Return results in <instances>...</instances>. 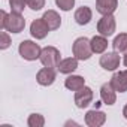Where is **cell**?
<instances>
[{
    "mask_svg": "<svg viewBox=\"0 0 127 127\" xmlns=\"http://www.w3.org/2000/svg\"><path fill=\"white\" fill-rule=\"evenodd\" d=\"M123 61H124V66L127 67V51H124V60Z\"/></svg>",
    "mask_w": 127,
    "mask_h": 127,
    "instance_id": "obj_26",
    "label": "cell"
},
{
    "mask_svg": "<svg viewBox=\"0 0 127 127\" xmlns=\"http://www.w3.org/2000/svg\"><path fill=\"white\" fill-rule=\"evenodd\" d=\"M26 2H27V6L33 11H40L45 6V0H26Z\"/></svg>",
    "mask_w": 127,
    "mask_h": 127,
    "instance_id": "obj_23",
    "label": "cell"
},
{
    "mask_svg": "<svg viewBox=\"0 0 127 127\" xmlns=\"http://www.w3.org/2000/svg\"><path fill=\"white\" fill-rule=\"evenodd\" d=\"M57 69H58L60 73H72L73 70L78 69V58L76 57H69V58L61 60Z\"/></svg>",
    "mask_w": 127,
    "mask_h": 127,
    "instance_id": "obj_15",
    "label": "cell"
},
{
    "mask_svg": "<svg viewBox=\"0 0 127 127\" xmlns=\"http://www.w3.org/2000/svg\"><path fill=\"white\" fill-rule=\"evenodd\" d=\"M72 51H73V55L78 60H88L91 57V54H93L91 43H90V40L87 37H78L73 42Z\"/></svg>",
    "mask_w": 127,
    "mask_h": 127,
    "instance_id": "obj_2",
    "label": "cell"
},
{
    "mask_svg": "<svg viewBox=\"0 0 127 127\" xmlns=\"http://www.w3.org/2000/svg\"><path fill=\"white\" fill-rule=\"evenodd\" d=\"M115 27H117V23H115V18H114L112 14L103 15V17L99 20V23H97V32H99L102 36H105V37L114 34Z\"/></svg>",
    "mask_w": 127,
    "mask_h": 127,
    "instance_id": "obj_4",
    "label": "cell"
},
{
    "mask_svg": "<svg viewBox=\"0 0 127 127\" xmlns=\"http://www.w3.org/2000/svg\"><path fill=\"white\" fill-rule=\"evenodd\" d=\"M24 27H26V20L21 17V14L12 12L11 15H8L5 30L11 32V33H21L24 30Z\"/></svg>",
    "mask_w": 127,
    "mask_h": 127,
    "instance_id": "obj_5",
    "label": "cell"
},
{
    "mask_svg": "<svg viewBox=\"0 0 127 127\" xmlns=\"http://www.w3.org/2000/svg\"><path fill=\"white\" fill-rule=\"evenodd\" d=\"M111 84L115 88V91L126 93L127 91V70L114 73V76L111 78Z\"/></svg>",
    "mask_w": 127,
    "mask_h": 127,
    "instance_id": "obj_10",
    "label": "cell"
},
{
    "mask_svg": "<svg viewBox=\"0 0 127 127\" xmlns=\"http://www.w3.org/2000/svg\"><path fill=\"white\" fill-rule=\"evenodd\" d=\"M40 63L43 64V67H49V69H57L60 64V51L54 46H45L40 52L39 57Z\"/></svg>",
    "mask_w": 127,
    "mask_h": 127,
    "instance_id": "obj_1",
    "label": "cell"
},
{
    "mask_svg": "<svg viewBox=\"0 0 127 127\" xmlns=\"http://www.w3.org/2000/svg\"><path fill=\"white\" fill-rule=\"evenodd\" d=\"M43 21L48 24V27L51 29V30H57L58 27H60V24H61V18H60V15L55 12V11H46L45 14H43Z\"/></svg>",
    "mask_w": 127,
    "mask_h": 127,
    "instance_id": "obj_17",
    "label": "cell"
},
{
    "mask_svg": "<svg viewBox=\"0 0 127 127\" xmlns=\"http://www.w3.org/2000/svg\"><path fill=\"white\" fill-rule=\"evenodd\" d=\"M55 5L61 11H70L75 5V0H55Z\"/></svg>",
    "mask_w": 127,
    "mask_h": 127,
    "instance_id": "obj_22",
    "label": "cell"
},
{
    "mask_svg": "<svg viewBox=\"0 0 127 127\" xmlns=\"http://www.w3.org/2000/svg\"><path fill=\"white\" fill-rule=\"evenodd\" d=\"M91 18H93V12H91V9H90L88 6H81V8H78L76 12H75V21H76L79 26L88 24V23L91 21Z\"/></svg>",
    "mask_w": 127,
    "mask_h": 127,
    "instance_id": "obj_14",
    "label": "cell"
},
{
    "mask_svg": "<svg viewBox=\"0 0 127 127\" xmlns=\"http://www.w3.org/2000/svg\"><path fill=\"white\" fill-rule=\"evenodd\" d=\"M118 6V0H96V9L102 15L114 14Z\"/></svg>",
    "mask_w": 127,
    "mask_h": 127,
    "instance_id": "obj_13",
    "label": "cell"
},
{
    "mask_svg": "<svg viewBox=\"0 0 127 127\" xmlns=\"http://www.w3.org/2000/svg\"><path fill=\"white\" fill-rule=\"evenodd\" d=\"M105 121H106V115L102 111L93 109V111H88L85 114V123L90 127H100L105 124Z\"/></svg>",
    "mask_w": 127,
    "mask_h": 127,
    "instance_id": "obj_9",
    "label": "cell"
},
{
    "mask_svg": "<svg viewBox=\"0 0 127 127\" xmlns=\"http://www.w3.org/2000/svg\"><path fill=\"white\" fill-rule=\"evenodd\" d=\"M100 66L105 70H115L120 66V55L117 51L114 52H106L100 57Z\"/></svg>",
    "mask_w": 127,
    "mask_h": 127,
    "instance_id": "obj_7",
    "label": "cell"
},
{
    "mask_svg": "<svg viewBox=\"0 0 127 127\" xmlns=\"http://www.w3.org/2000/svg\"><path fill=\"white\" fill-rule=\"evenodd\" d=\"M26 5H27L26 0H9V6H11L12 12H15V14H21L24 11Z\"/></svg>",
    "mask_w": 127,
    "mask_h": 127,
    "instance_id": "obj_21",
    "label": "cell"
},
{
    "mask_svg": "<svg viewBox=\"0 0 127 127\" xmlns=\"http://www.w3.org/2000/svg\"><path fill=\"white\" fill-rule=\"evenodd\" d=\"M0 17H2V20H0V27L5 30V27H6V20H8V14H6L5 11H0Z\"/></svg>",
    "mask_w": 127,
    "mask_h": 127,
    "instance_id": "obj_25",
    "label": "cell"
},
{
    "mask_svg": "<svg viewBox=\"0 0 127 127\" xmlns=\"http://www.w3.org/2000/svg\"><path fill=\"white\" fill-rule=\"evenodd\" d=\"M112 46L117 52H124L127 51V33H120L114 42H112Z\"/></svg>",
    "mask_w": 127,
    "mask_h": 127,
    "instance_id": "obj_19",
    "label": "cell"
},
{
    "mask_svg": "<svg viewBox=\"0 0 127 127\" xmlns=\"http://www.w3.org/2000/svg\"><path fill=\"white\" fill-rule=\"evenodd\" d=\"M100 97H102V100H103L105 105H109L111 106V105L115 103L117 94H115V88L112 87L111 82H106V84L102 85V88H100Z\"/></svg>",
    "mask_w": 127,
    "mask_h": 127,
    "instance_id": "obj_12",
    "label": "cell"
},
{
    "mask_svg": "<svg viewBox=\"0 0 127 127\" xmlns=\"http://www.w3.org/2000/svg\"><path fill=\"white\" fill-rule=\"evenodd\" d=\"M27 124H29L30 127H42V126L45 124V118H43L40 114H32V115L29 117Z\"/></svg>",
    "mask_w": 127,
    "mask_h": 127,
    "instance_id": "obj_20",
    "label": "cell"
},
{
    "mask_svg": "<svg viewBox=\"0 0 127 127\" xmlns=\"http://www.w3.org/2000/svg\"><path fill=\"white\" fill-rule=\"evenodd\" d=\"M18 51H20V55L24 60H29V61H33V60L39 58L40 57V52H42L40 46L37 43L32 42V40H23L20 43Z\"/></svg>",
    "mask_w": 127,
    "mask_h": 127,
    "instance_id": "obj_3",
    "label": "cell"
},
{
    "mask_svg": "<svg viewBox=\"0 0 127 127\" xmlns=\"http://www.w3.org/2000/svg\"><path fill=\"white\" fill-rule=\"evenodd\" d=\"M123 115H124V118L127 120V105L124 106V109H123Z\"/></svg>",
    "mask_w": 127,
    "mask_h": 127,
    "instance_id": "obj_27",
    "label": "cell"
},
{
    "mask_svg": "<svg viewBox=\"0 0 127 127\" xmlns=\"http://www.w3.org/2000/svg\"><path fill=\"white\" fill-rule=\"evenodd\" d=\"M11 45V37L6 32H2L0 33V48L2 49H6L8 46Z\"/></svg>",
    "mask_w": 127,
    "mask_h": 127,
    "instance_id": "obj_24",
    "label": "cell"
},
{
    "mask_svg": "<svg viewBox=\"0 0 127 127\" xmlns=\"http://www.w3.org/2000/svg\"><path fill=\"white\" fill-rule=\"evenodd\" d=\"M90 43H91V49H93V52H96V54H102V52H105V49L108 48V40H106V37L105 36H94L91 40H90Z\"/></svg>",
    "mask_w": 127,
    "mask_h": 127,
    "instance_id": "obj_18",
    "label": "cell"
},
{
    "mask_svg": "<svg viewBox=\"0 0 127 127\" xmlns=\"http://www.w3.org/2000/svg\"><path fill=\"white\" fill-rule=\"evenodd\" d=\"M64 85H66V88L70 90V91H78V90H81L82 87H85V79H84L82 76H79V75H70V76L66 78Z\"/></svg>",
    "mask_w": 127,
    "mask_h": 127,
    "instance_id": "obj_16",
    "label": "cell"
},
{
    "mask_svg": "<svg viewBox=\"0 0 127 127\" xmlns=\"http://www.w3.org/2000/svg\"><path fill=\"white\" fill-rule=\"evenodd\" d=\"M49 30H51V29H49L48 24L43 21V18L34 20V21L32 23V26H30V33H32V36L36 37V39H43V37H46V34H48Z\"/></svg>",
    "mask_w": 127,
    "mask_h": 127,
    "instance_id": "obj_8",
    "label": "cell"
},
{
    "mask_svg": "<svg viewBox=\"0 0 127 127\" xmlns=\"http://www.w3.org/2000/svg\"><path fill=\"white\" fill-rule=\"evenodd\" d=\"M93 100V90L90 87H82L75 93V105L81 109L87 108Z\"/></svg>",
    "mask_w": 127,
    "mask_h": 127,
    "instance_id": "obj_6",
    "label": "cell"
},
{
    "mask_svg": "<svg viewBox=\"0 0 127 127\" xmlns=\"http://www.w3.org/2000/svg\"><path fill=\"white\" fill-rule=\"evenodd\" d=\"M36 79H37V82H39L40 85L48 87V85L54 84V81H55V72H54V69L43 67V69H40V70L37 72Z\"/></svg>",
    "mask_w": 127,
    "mask_h": 127,
    "instance_id": "obj_11",
    "label": "cell"
}]
</instances>
